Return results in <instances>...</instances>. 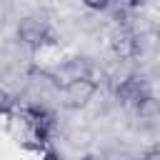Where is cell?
<instances>
[{
  "label": "cell",
  "instance_id": "1",
  "mask_svg": "<svg viewBox=\"0 0 160 160\" xmlns=\"http://www.w3.org/2000/svg\"><path fill=\"white\" fill-rule=\"evenodd\" d=\"M95 90H98V85H95V80H90V78L70 80V82L62 85V105H65V108H72V110L85 108V105L92 100Z\"/></svg>",
  "mask_w": 160,
  "mask_h": 160
},
{
  "label": "cell",
  "instance_id": "2",
  "mask_svg": "<svg viewBox=\"0 0 160 160\" xmlns=\"http://www.w3.org/2000/svg\"><path fill=\"white\" fill-rule=\"evenodd\" d=\"M48 35H50V30H48V22L45 20H40V18H35V15H28V18H22L20 20V25H18V38L28 45V48H40L45 40H48Z\"/></svg>",
  "mask_w": 160,
  "mask_h": 160
},
{
  "label": "cell",
  "instance_id": "3",
  "mask_svg": "<svg viewBox=\"0 0 160 160\" xmlns=\"http://www.w3.org/2000/svg\"><path fill=\"white\" fill-rule=\"evenodd\" d=\"M118 98H120L122 105H128V108H138V110H140V108L150 100V92H148V88H145L142 80H138V78H128V80L120 82V88H118Z\"/></svg>",
  "mask_w": 160,
  "mask_h": 160
},
{
  "label": "cell",
  "instance_id": "4",
  "mask_svg": "<svg viewBox=\"0 0 160 160\" xmlns=\"http://www.w3.org/2000/svg\"><path fill=\"white\" fill-rule=\"evenodd\" d=\"M112 50H115V55H120V58H135L138 55V38H135V32H130L128 28H120V30H115L112 32Z\"/></svg>",
  "mask_w": 160,
  "mask_h": 160
},
{
  "label": "cell",
  "instance_id": "5",
  "mask_svg": "<svg viewBox=\"0 0 160 160\" xmlns=\"http://www.w3.org/2000/svg\"><path fill=\"white\" fill-rule=\"evenodd\" d=\"M145 160H160V145L150 148V150H148V155H145Z\"/></svg>",
  "mask_w": 160,
  "mask_h": 160
},
{
  "label": "cell",
  "instance_id": "6",
  "mask_svg": "<svg viewBox=\"0 0 160 160\" xmlns=\"http://www.w3.org/2000/svg\"><path fill=\"white\" fill-rule=\"evenodd\" d=\"M85 5H88V8H92V10H105V8H108V2H90V0H88Z\"/></svg>",
  "mask_w": 160,
  "mask_h": 160
},
{
  "label": "cell",
  "instance_id": "7",
  "mask_svg": "<svg viewBox=\"0 0 160 160\" xmlns=\"http://www.w3.org/2000/svg\"><path fill=\"white\" fill-rule=\"evenodd\" d=\"M82 160H105V158H102V155H85Z\"/></svg>",
  "mask_w": 160,
  "mask_h": 160
},
{
  "label": "cell",
  "instance_id": "8",
  "mask_svg": "<svg viewBox=\"0 0 160 160\" xmlns=\"http://www.w3.org/2000/svg\"><path fill=\"white\" fill-rule=\"evenodd\" d=\"M45 160H60V158H58V155H55V152H50V155H48V158H45Z\"/></svg>",
  "mask_w": 160,
  "mask_h": 160
},
{
  "label": "cell",
  "instance_id": "9",
  "mask_svg": "<svg viewBox=\"0 0 160 160\" xmlns=\"http://www.w3.org/2000/svg\"><path fill=\"white\" fill-rule=\"evenodd\" d=\"M158 40H160V30H158Z\"/></svg>",
  "mask_w": 160,
  "mask_h": 160
}]
</instances>
